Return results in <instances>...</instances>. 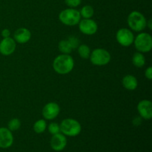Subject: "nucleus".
Segmentation results:
<instances>
[{
	"instance_id": "nucleus-1",
	"label": "nucleus",
	"mask_w": 152,
	"mask_h": 152,
	"mask_svg": "<svg viewBox=\"0 0 152 152\" xmlns=\"http://www.w3.org/2000/svg\"><path fill=\"white\" fill-rule=\"evenodd\" d=\"M74 67V60L70 54L59 55L54 59L53 62V68L54 71L59 74H69Z\"/></svg>"
},
{
	"instance_id": "nucleus-2",
	"label": "nucleus",
	"mask_w": 152,
	"mask_h": 152,
	"mask_svg": "<svg viewBox=\"0 0 152 152\" xmlns=\"http://www.w3.org/2000/svg\"><path fill=\"white\" fill-rule=\"evenodd\" d=\"M59 126H60V132L65 136L76 137L81 133V124L74 119H65L61 122Z\"/></svg>"
},
{
	"instance_id": "nucleus-3",
	"label": "nucleus",
	"mask_w": 152,
	"mask_h": 152,
	"mask_svg": "<svg viewBox=\"0 0 152 152\" xmlns=\"http://www.w3.org/2000/svg\"><path fill=\"white\" fill-rule=\"evenodd\" d=\"M59 19L64 25L68 26H74L78 25L80 21L81 20V15L79 10L69 7L60 12Z\"/></svg>"
},
{
	"instance_id": "nucleus-4",
	"label": "nucleus",
	"mask_w": 152,
	"mask_h": 152,
	"mask_svg": "<svg viewBox=\"0 0 152 152\" xmlns=\"http://www.w3.org/2000/svg\"><path fill=\"white\" fill-rule=\"evenodd\" d=\"M147 20L144 15L139 11H132L128 16V25L136 32L142 31L146 28Z\"/></svg>"
},
{
	"instance_id": "nucleus-5",
	"label": "nucleus",
	"mask_w": 152,
	"mask_h": 152,
	"mask_svg": "<svg viewBox=\"0 0 152 152\" xmlns=\"http://www.w3.org/2000/svg\"><path fill=\"white\" fill-rule=\"evenodd\" d=\"M89 59L93 65H97V66H103V65H108L110 62L111 54L105 49L96 48L91 52Z\"/></svg>"
},
{
	"instance_id": "nucleus-6",
	"label": "nucleus",
	"mask_w": 152,
	"mask_h": 152,
	"mask_svg": "<svg viewBox=\"0 0 152 152\" xmlns=\"http://www.w3.org/2000/svg\"><path fill=\"white\" fill-rule=\"evenodd\" d=\"M137 50L141 53H148L152 48V37L148 33H140L134 40Z\"/></svg>"
},
{
	"instance_id": "nucleus-7",
	"label": "nucleus",
	"mask_w": 152,
	"mask_h": 152,
	"mask_svg": "<svg viewBox=\"0 0 152 152\" xmlns=\"http://www.w3.org/2000/svg\"><path fill=\"white\" fill-rule=\"evenodd\" d=\"M117 41L123 47H129L134 43V36L132 31L128 28H120L116 34Z\"/></svg>"
},
{
	"instance_id": "nucleus-8",
	"label": "nucleus",
	"mask_w": 152,
	"mask_h": 152,
	"mask_svg": "<svg viewBox=\"0 0 152 152\" xmlns=\"http://www.w3.org/2000/svg\"><path fill=\"white\" fill-rule=\"evenodd\" d=\"M79 29L86 35H94L98 30V25L94 20L91 19H82L79 22Z\"/></svg>"
},
{
	"instance_id": "nucleus-9",
	"label": "nucleus",
	"mask_w": 152,
	"mask_h": 152,
	"mask_svg": "<svg viewBox=\"0 0 152 152\" xmlns=\"http://www.w3.org/2000/svg\"><path fill=\"white\" fill-rule=\"evenodd\" d=\"M60 112L59 105L56 102H48L46 104L42 109V116L45 120H54Z\"/></svg>"
},
{
	"instance_id": "nucleus-10",
	"label": "nucleus",
	"mask_w": 152,
	"mask_h": 152,
	"mask_svg": "<svg viewBox=\"0 0 152 152\" xmlns=\"http://www.w3.org/2000/svg\"><path fill=\"white\" fill-rule=\"evenodd\" d=\"M137 111L142 119L151 120L152 118V102L148 99L141 100L137 105Z\"/></svg>"
},
{
	"instance_id": "nucleus-11",
	"label": "nucleus",
	"mask_w": 152,
	"mask_h": 152,
	"mask_svg": "<svg viewBox=\"0 0 152 152\" xmlns=\"http://www.w3.org/2000/svg\"><path fill=\"white\" fill-rule=\"evenodd\" d=\"M16 48V42L13 38H3V39L0 42V53L4 56L11 55L15 51Z\"/></svg>"
},
{
	"instance_id": "nucleus-12",
	"label": "nucleus",
	"mask_w": 152,
	"mask_h": 152,
	"mask_svg": "<svg viewBox=\"0 0 152 152\" xmlns=\"http://www.w3.org/2000/svg\"><path fill=\"white\" fill-rule=\"evenodd\" d=\"M13 142V136L12 132L7 128H0V148H10Z\"/></svg>"
},
{
	"instance_id": "nucleus-13",
	"label": "nucleus",
	"mask_w": 152,
	"mask_h": 152,
	"mask_svg": "<svg viewBox=\"0 0 152 152\" xmlns=\"http://www.w3.org/2000/svg\"><path fill=\"white\" fill-rule=\"evenodd\" d=\"M50 147L56 151H61L66 147L67 139L63 134L58 133L53 135L50 139Z\"/></svg>"
},
{
	"instance_id": "nucleus-14",
	"label": "nucleus",
	"mask_w": 152,
	"mask_h": 152,
	"mask_svg": "<svg viewBox=\"0 0 152 152\" xmlns=\"http://www.w3.org/2000/svg\"><path fill=\"white\" fill-rule=\"evenodd\" d=\"M31 38V33L28 28H18L13 34V39L16 42L20 44L27 43Z\"/></svg>"
},
{
	"instance_id": "nucleus-15",
	"label": "nucleus",
	"mask_w": 152,
	"mask_h": 152,
	"mask_svg": "<svg viewBox=\"0 0 152 152\" xmlns=\"http://www.w3.org/2000/svg\"><path fill=\"white\" fill-rule=\"evenodd\" d=\"M122 83L124 88L127 90L134 91L137 88L138 82L136 77L133 75H126L123 78Z\"/></svg>"
},
{
	"instance_id": "nucleus-16",
	"label": "nucleus",
	"mask_w": 152,
	"mask_h": 152,
	"mask_svg": "<svg viewBox=\"0 0 152 152\" xmlns=\"http://www.w3.org/2000/svg\"><path fill=\"white\" fill-rule=\"evenodd\" d=\"M132 63L137 68H142L145 64V58L142 53L137 52L133 55L132 57Z\"/></svg>"
},
{
	"instance_id": "nucleus-17",
	"label": "nucleus",
	"mask_w": 152,
	"mask_h": 152,
	"mask_svg": "<svg viewBox=\"0 0 152 152\" xmlns=\"http://www.w3.org/2000/svg\"><path fill=\"white\" fill-rule=\"evenodd\" d=\"M58 48H59V51L64 54H70L73 50L71 45L67 39L61 40L58 45Z\"/></svg>"
},
{
	"instance_id": "nucleus-18",
	"label": "nucleus",
	"mask_w": 152,
	"mask_h": 152,
	"mask_svg": "<svg viewBox=\"0 0 152 152\" xmlns=\"http://www.w3.org/2000/svg\"><path fill=\"white\" fill-rule=\"evenodd\" d=\"M77 49H78V53L80 57L84 59H89L91 51L90 48L87 45H80V46L77 48Z\"/></svg>"
},
{
	"instance_id": "nucleus-19",
	"label": "nucleus",
	"mask_w": 152,
	"mask_h": 152,
	"mask_svg": "<svg viewBox=\"0 0 152 152\" xmlns=\"http://www.w3.org/2000/svg\"><path fill=\"white\" fill-rule=\"evenodd\" d=\"M80 13L82 17H83L84 19H91L94 16V10L92 6L85 5L82 7V9L80 11Z\"/></svg>"
},
{
	"instance_id": "nucleus-20",
	"label": "nucleus",
	"mask_w": 152,
	"mask_h": 152,
	"mask_svg": "<svg viewBox=\"0 0 152 152\" xmlns=\"http://www.w3.org/2000/svg\"><path fill=\"white\" fill-rule=\"evenodd\" d=\"M46 128H47V123L43 119L37 120L34 124V131L37 134L43 133L45 131Z\"/></svg>"
},
{
	"instance_id": "nucleus-21",
	"label": "nucleus",
	"mask_w": 152,
	"mask_h": 152,
	"mask_svg": "<svg viewBox=\"0 0 152 152\" xmlns=\"http://www.w3.org/2000/svg\"><path fill=\"white\" fill-rule=\"evenodd\" d=\"M21 127V121L17 118H13L10 120L8 122L7 124V129L10 131V132H15L20 129Z\"/></svg>"
},
{
	"instance_id": "nucleus-22",
	"label": "nucleus",
	"mask_w": 152,
	"mask_h": 152,
	"mask_svg": "<svg viewBox=\"0 0 152 152\" xmlns=\"http://www.w3.org/2000/svg\"><path fill=\"white\" fill-rule=\"evenodd\" d=\"M48 132L52 135L60 133V126L56 123H50L48 126Z\"/></svg>"
},
{
	"instance_id": "nucleus-23",
	"label": "nucleus",
	"mask_w": 152,
	"mask_h": 152,
	"mask_svg": "<svg viewBox=\"0 0 152 152\" xmlns=\"http://www.w3.org/2000/svg\"><path fill=\"white\" fill-rule=\"evenodd\" d=\"M67 40H68V42L70 43L73 50H74V49H77L80 45V39H79L77 37H75V36H70V37H68Z\"/></svg>"
},
{
	"instance_id": "nucleus-24",
	"label": "nucleus",
	"mask_w": 152,
	"mask_h": 152,
	"mask_svg": "<svg viewBox=\"0 0 152 152\" xmlns=\"http://www.w3.org/2000/svg\"><path fill=\"white\" fill-rule=\"evenodd\" d=\"M65 2L71 8H75L81 4V0H65Z\"/></svg>"
},
{
	"instance_id": "nucleus-25",
	"label": "nucleus",
	"mask_w": 152,
	"mask_h": 152,
	"mask_svg": "<svg viewBox=\"0 0 152 152\" xmlns=\"http://www.w3.org/2000/svg\"><path fill=\"white\" fill-rule=\"evenodd\" d=\"M145 76L148 80H151L152 79V68L151 67H148L145 71Z\"/></svg>"
},
{
	"instance_id": "nucleus-26",
	"label": "nucleus",
	"mask_w": 152,
	"mask_h": 152,
	"mask_svg": "<svg viewBox=\"0 0 152 152\" xmlns=\"http://www.w3.org/2000/svg\"><path fill=\"white\" fill-rule=\"evenodd\" d=\"M1 36H2L3 38H7V37H10V31L8 29H4L1 31Z\"/></svg>"
},
{
	"instance_id": "nucleus-27",
	"label": "nucleus",
	"mask_w": 152,
	"mask_h": 152,
	"mask_svg": "<svg viewBox=\"0 0 152 152\" xmlns=\"http://www.w3.org/2000/svg\"><path fill=\"white\" fill-rule=\"evenodd\" d=\"M141 118H142L141 117H135L133 120V124L134 125V126H139V125H140L141 123H142V120H141Z\"/></svg>"
},
{
	"instance_id": "nucleus-28",
	"label": "nucleus",
	"mask_w": 152,
	"mask_h": 152,
	"mask_svg": "<svg viewBox=\"0 0 152 152\" xmlns=\"http://www.w3.org/2000/svg\"><path fill=\"white\" fill-rule=\"evenodd\" d=\"M146 27H148V28H149L150 30L152 29V20L151 19H149L148 21H147Z\"/></svg>"
}]
</instances>
